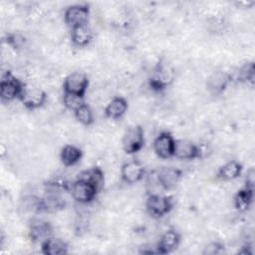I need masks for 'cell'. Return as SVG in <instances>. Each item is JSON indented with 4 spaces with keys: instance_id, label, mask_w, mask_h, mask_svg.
Segmentation results:
<instances>
[{
    "instance_id": "cell-1",
    "label": "cell",
    "mask_w": 255,
    "mask_h": 255,
    "mask_svg": "<svg viewBox=\"0 0 255 255\" xmlns=\"http://www.w3.org/2000/svg\"><path fill=\"white\" fill-rule=\"evenodd\" d=\"M144 144V133L140 126L128 128L123 137V148L127 153H135Z\"/></svg>"
},
{
    "instance_id": "cell-2",
    "label": "cell",
    "mask_w": 255,
    "mask_h": 255,
    "mask_svg": "<svg viewBox=\"0 0 255 255\" xmlns=\"http://www.w3.org/2000/svg\"><path fill=\"white\" fill-rule=\"evenodd\" d=\"M24 85L15 78L10 72L5 73L2 76L0 83V96L3 101H12L19 98Z\"/></svg>"
},
{
    "instance_id": "cell-3",
    "label": "cell",
    "mask_w": 255,
    "mask_h": 255,
    "mask_svg": "<svg viewBox=\"0 0 255 255\" xmlns=\"http://www.w3.org/2000/svg\"><path fill=\"white\" fill-rule=\"evenodd\" d=\"M19 100L29 110L42 107L47 100L46 93L40 88L34 86H24L19 96Z\"/></svg>"
},
{
    "instance_id": "cell-4",
    "label": "cell",
    "mask_w": 255,
    "mask_h": 255,
    "mask_svg": "<svg viewBox=\"0 0 255 255\" xmlns=\"http://www.w3.org/2000/svg\"><path fill=\"white\" fill-rule=\"evenodd\" d=\"M89 6L84 4H76L69 6L65 11V22L72 29L78 26L87 25L89 19Z\"/></svg>"
},
{
    "instance_id": "cell-5",
    "label": "cell",
    "mask_w": 255,
    "mask_h": 255,
    "mask_svg": "<svg viewBox=\"0 0 255 255\" xmlns=\"http://www.w3.org/2000/svg\"><path fill=\"white\" fill-rule=\"evenodd\" d=\"M89 86V79L86 74L82 72H74L68 75L64 81L65 93L75 94L84 97Z\"/></svg>"
},
{
    "instance_id": "cell-6",
    "label": "cell",
    "mask_w": 255,
    "mask_h": 255,
    "mask_svg": "<svg viewBox=\"0 0 255 255\" xmlns=\"http://www.w3.org/2000/svg\"><path fill=\"white\" fill-rule=\"evenodd\" d=\"M99 191L89 182L77 179L71 185V193L74 199L80 203H89L94 200Z\"/></svg>"
},
{
    "instance_id": "cell-7",
    "label": "cell",
    "mask_w": 255,
    "mask_h": 255,
    "mask_svg": "<svg viewBox=\"0 0 255 255\" xmlns=\"http://www.w3.org/2000/svg\"><path fill=\"white\" fill-rule=\"evenodd\" d=\"M146 208L150 215L154 217H161L168 213L172 208L171 197L151 194L146 200Z\"/></svg>"
},
{
    "instance_id": "cell-8",
    "label": "cell",
    "mask_w": 255,
    "mask_h": 255,
    "mask_svg": "<svg viewBox=\"0 0 255 255\" xmlns=\"http://www.w3.org/2000/svg\"><path fill=\"white\" fill-rule=\"evenodd\" d=\"M153 148L155 153L160 158H169L174 156L175 140L169 132L163 131L159 133L154 139Z\"/></svg>"
},
{
    "instance_id": "cell-9",
    "label": "cell",
    "mask_w": 255,
    "mask_h": 255,
    "mask_svg": "<svg viewBox=\"0 0 255 255\" xmlns=\"http://www.w3.org/2000/svg\"><path fill=\"white\" fill-rule=\"evenodd\" d=\"M174 156L180 159H194L200 156V149L196 144L189 140H175Z\"/></svg>"
},
{
    "instance_id": "cell-10",
    "label": "cell",
    "mask_w": 255,
    "mask_h": 255,
    "mask_svg": "<svg viewBox=\"0 0 255 255\" xmlns=\"http://www.w3.org/2000/svg\"><path fill=\"white\" fill-rule=\"evenodd\" d=\"M144 174L142 165L135 160L125 163L122 167V178L125 182L132 184L139 181Z\"/></svg>"
},
{
    "instance_id": "cell-11",
    "label": "cell",
    "mask_w": 255,
    "mask_h": 255,
    "mask_svg": "<svg viewBox=\"0 0 255 255\" xmlns=\"http://www.w3.org/2000/svg\"><path fill=\"white\" fill-rule=\"evenodd\" d=\"M181 177V171L173 167H162L157 172V180L159 184L165 188L170 189L174 187Z\"/></svg>"
},
{
    "instance_id": "cell-12",
    "label": "cell",
    "mask_w": 255,
    "mask_h": 255,
    "mask_svg": "<svg viewBox=\"0 0 255 255\" xmlns=\"http://www.w3.org/2000/svg\"><path fill=\"white\" fill-rule=\"evenodd\" d=\"M230 81L231 77L229 74L222 71L215 72L207 80V89L214 95L220 94L226 89Z\"/></svg>"
},
{
    "instance_id": "cell-13",
    "label": "cell",
    "mask_w": 255,
    "mask_h": 255,
    "mask_svg": "<svg viewBox=\"0 0 255 255\" xmlns=\"http://www.w3.org/2000/svg\"><path fill=\"white\" fill-rule=\"evenodd\" d=\"M180 236L174 230H168L162 234L157 244V252L160 254H166L173 251L179 244Z\"/></svg>"
},
{
    "instance_id": "cell-14",
    "label": "cell",
    "mask_w": 255,
    "mask_h": 255,
    "mask_svg": "<svg viewBox=\"0 0 255 255\" xmlns=\"http://www.w3.org/2000/svg\"><path fill=\"white\" fill-rule=\"evenodd\" d=\"M127 110H128L127 101L122 97H117L109 103V105L105 110V114L108 118L117 120L122 118L127 112Z\"/></svg>"
},
{
    "instance_id": "cell-15",
    "label": "cell",
    "mask_w": 255,
    "mask_h": 255,
    "mask_svg": "<svg viewBox=\"0 0 255 255\" xmlns=\"http://www.w3.org/2000/svg\"><path fill=\"white\" fill-rule=\"evenodd\" d=\"M78 179H82L89 182L90 184L95 186L99 191L104 184V173L100 167H92L82 171L79 174Z\"/></svg>"
},
{
    "instance_id": "cell-16",
    "label": "cell",
    "mask_w": 255,
    "mask_h": 255,
    "mask_svg": "<svg viewBox=\"0 0 255 255\" xmlns=\"http://www.w3.org/2000/svg\"><path fill=\"white\" fill-rule=\"evenodd\" d=\"M67 244L58 238L48 237L42 242V252L46 255H59L67 252Z\"/></svg>"
},
{
    "instance_id": "cell-17",
    "label": "cell",
    "mask_w": 255,
    "mask_h": 255,
    "mask_svg": "<svg viewBox=\"0 0 255 255\" xmlns=\"http://www.w3.org/2000/svg\"><path fill=\"white\" fill-rule=\"evenodd\" d=\"M93 34L91 29L88 27V25H82L78 26L72 29L71 38L72 42L79 47H84L90 43L92 40Z\"/></svg>"
},
{
    "instance_id": "cell-18",
    "label": "cell",
    "mask_w": 255,
    "mask_h": 255,
    "mask_svg": "<svg viewBox=\"0 0 255 255\" xmlns=\"http://www.w3.org/2000/svg\"><path fill=\"white\" fill-rule=\"evenodd\" d=\"M60 157L64 165L71 166L80 161L82 157V150L75 145L67 144L62 148Z\"/></svg>"
},
{
    "instance_id": "cell-19",
    "label": "cell",
    "mask_w": 255,
    "mask_h": 255,
    "mask_svg": "<svg viewBox=\"0 0 255 255\" xmlns=\"http://www.w3.org/2000/svg\"><path fill=\"white\" fill-rule=\"evenodd\" d=\"M242 171V165L236 161L231 160L220 167L218 171V177L223 180H232L237 178Z\"/></svg>"
},
{
    "instance_id": "cell-20",
    "label": "cell",
    "mask_w": 255,
    "mask_h": 255,
    "mask_svg": "<svg viewBox=\"0 0 255 255\" xmlns=\"http://www.w3.org/2000/svg\"><path fill=\"white\" fill-rule=\"evenodd\" d=\"M253 199V188L245 186L244 188L240 189L234 198L235 207L239 211H245L249 208Z\"/></svg>"
},
{
    "instance_id": "cell-21",
    "label": "cell",
    "mask_w": 255,
    "mask_h": 255,
    "mask_svg": "<svg viewBox=\"0 0 255 255\" xmlns=\"http://www.w3.org/2000/svg\"><path fill=\"white\" fill-rule=\"evenodd\" d=\"M50 232H51V228L47 222L37 221V222L33 223L31 226V235L34 240L43 239V241H44L45 239H47L49 237L48 235L50 234Z\"/></svg>"
},
{
    "instance_id": "cell-22",
    "label": "cell",
    "mask_w": 255,
    "mask_h": 255,
    "mask_svg": "<svg viewBox=\"0 0 255 255\" xmlns=\"http://www.w3.org/2000/svg\"><path fill=\"white\" fill-rule=\"evenodd\" d=\"M75 117L78 122L85 126H90L94 122L93 112L87 104H83L75 111Z\"/></svg>"
},
{
    "instance_id": "cell-23",
    "label": "cell",
    "mask_w": 255,
    "mask_h": 255,
    "mask_svg": "<svg viewBox=\"0 0 255 255\" xmlns=\"http://www.w3.org/2000/svg\"><path fill=\"white\" fill-rule=\"evenodd\" d=\"M83 98L84 97H81V96H78L75 94L65 93L64 97H63V103L67 109L75 112L80 106L85 104Z\"/></svg>"
},
{
    "instance_id": "cell-24",
    "label": "cell",
    "mask_w": 255,
    "mask_h": 255,
    "mask_svg": "<svg viewBox=\"0 0 255 255\" xmlns=\"http://www.w3.org/2000/svg\"><path fill=\"white\" fill-rule=\"evenodd\" d=\"M238 78L240 81L253 83V81H254V64L248 63V64L244 65L238 73Z\"/></svg>"
},
{
    "instance_id": "cell-25",
    "label": "cell",
    "mask_w": 255,
    "mask_h": 255,
    "mask_svg": "<svg viewBox=\"0 0 255 255\" xmlns=\"http://www.w3.org/2000/svg\"><path fill=\"white\" fill-rule=\"evenodd\" d=\"M221 248H222V245H220L219 243L213 242V243L209 244V245L206 247L205 253H207V254H216V253H219V251H220Z\"/></svg>"
}]
</instances>
